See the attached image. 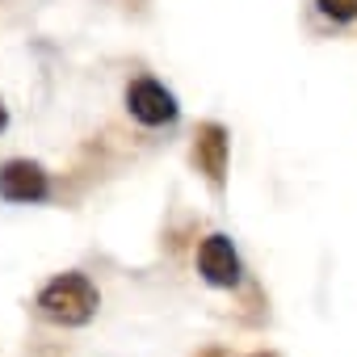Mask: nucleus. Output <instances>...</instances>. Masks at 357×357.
I'll list each match as a JSON object with an SVG mask.
<instances>
[{
  "label": "nucleus",
  "mask_w": 357,
  "mask_h": 357,
  "mask_svg": "<svg viewBox=\"0 0 357 357\" xmlns=\"http://www.w3.org/2000/svg\"><path fill=\"white\" fill-rule=\"evenodd\" d=\"M34 307H38V315H43L47 324H59V328H84V324L97 315L101 294H97V286H93L84 273H55V278L38 290Z\"/></svg>",
  "instance_id": "1"
},
{
  "label": "nucleus",
  "mask_w": 357,
  "mask_h": 357,
  "mask_svg": "<svg viewBox=\"0 0 357 357\" xmlns=\"http://www.w3.org/2000/svg\"><path fill=\"white\" fill-rule=\"evenodd\" d=\"M126 114L143 126H172L181 105H176L172 89H164L155 76H135L126 84Z\"/></svg>",
  "instance_id": "2"
},
{
  "label": "nucleus",
  "mask_w": 357,
  "mask_h": 357,
  "mask_svg": "<svg viewBox=\"0 0 357 357\" xmlns=\"http://www.w3.org/2000/svg\"><path fill=\"white\" fill-rule=\"evenodd\" d=\"M0 198L13 206H34L51 198V176L38 160H5L0 164Z\"/></svg>",
  "instance_id": "3"
},
{
  "label": "nucleus",
  "mask_w": 357,
  "mask_h": 357,
  "mask_svg": "<svg viewBox=\"0 0 357 357\" xmlns=\"http://www.w3.org/2000/svg\"><path fill=\"white\" fill-rule=\"evenodd\" d=\"M190 155H194V168L211 181V190H223L227 160H231V135H227V126L223 122H198Z\"/></svg>",
  "instance_id": "4"
},
{
  "label": "nucleus",
  "mask_w": 357,
  "mask_h": 357,
  "mask_svg": "<svg viewBox=\"0 0 357 357\" xmlns=\"http://www.w3.org/2000/svg\"><path fill=\"white\" fill-rule=\"evenodd\" d=\"M198 273H202V282H206V286H219V290L240 286L244 265H240L236 244H231L223 231H215V236H206V240L198 244Z\"/></svg>",
  "instance_id": "5"
},
{
  "label": "nucleus",
  "mask_w": 357,
  "mask_h": 357,
  "mask_svg": "<svg viewBox=\"0 0 357 357\" xmlns=\"http://www.w3.org/2000/svg\"><path fill=\"white\" fill-rule=\"evenodd\" d=\"M315 9L336 22V26H353L357 22V0H315Z\"/></svg>",
  "instance_id": "6"
},
{
  "label": "nucleus",
  "mask_w": 357,
  "mask_h": 357,
  "mask_svg": "<svg viewBox=\"0 0 357 357\" xmlns=\"http://www.w3.org/2000/svg\"><path fill=\"white\" fill-rule=\"evenodd\" d=\"M9 126V109H5V101H0V130Z\"/></svg>",
  "instance_id": "7"
},
{
  "label": "nucleus",
  "mask_w": 357,
  "mask_h": 357,
  "mask_svg": "<svg viewBox=\"0 0 357 357\" xmlns=\"http://www.w3.org/2000/svg\"><path fill=\"white\" fill-rule=\"evenodd\" d=\"M248 357H273V353H248Z\"/></svg>",
  "instance_id": "8"
}]
</instances>
